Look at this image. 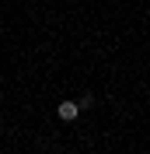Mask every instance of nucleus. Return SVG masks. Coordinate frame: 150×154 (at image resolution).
<instances>
[{
	"instance_id": "f257e3e1",
	"label": "nucleus",
	"mask_w": 150,
	"mask_h": 154,
	"mask_svg": "<svg viewBox=\"0 0 150 154\" xmlns=\"http://www.w3.org/2000/svg\"><path fill=\"white\" fill-rule=\"evenodd\" d=\"M56 116H59V119H66V123H74L77 116H80V102H70V98L59 102V105H56Z\"/></svg>"
},
{
	"instance_id": "f03ea898",
	"label": "nucleus",
	"mask_w": 150,
	"mask_h": 154,
	"mask_svg": "<svg viewBox=\"0 0 150 154\" xmlns=\"http://www.w3.org/2000/svg\"><path fill=\"white\" fill-rule=\"evenodd\" d=\"M77 102H80V109H91V105H94V98H91V95H80Z\"/></svg>"
}]
</instances>
